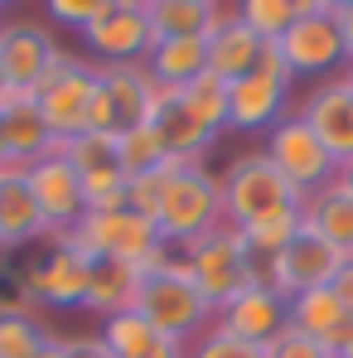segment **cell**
Returning a JSON list of instances; mask_svg holds the SVG:
<instances>
[{"mask_svg": "<svg viewBox=\"0 0 353 358\" xmlns=\"http://www.w3.org/2000/svg\"><path fill=\"white\" fill-rule=\"evenodd\" d=\"M136 310L155 324V334L179 339V344H194V339H199V334H208V329H213V320H218V310H213L208 296L194 286V276H189V266H184V257H179V252L170 257V262H160V266L141 271Z\"/></svg>", "mask_w": 353, "mask_h": 358, "instance_id": "obj_1", "label": "cell"}, {"mask_svg": "<svg viewBox=\"0 0 353 358\" xmlns=\"http://www.w3.org/2000/svg\"><path fill=\"white\" fill-rule=\"evenodd\" d=\"M155 228L170 247H189V242L208 238L213 228H223V189L218 175L199 165H184L175 160L170 184H165V199H160V213H155Z\"/></svg>", "mask_w": 353, "mask_h": 358, "instance_id": "obj_2", "label": "cell"}, {"mask_svg": "<svg viewBox=\"0 0 353 358\" xmlns=\"http://www.w3.org/2000/svg\"><path fill=\"white\" fill-rule=\"evenodd\" d=\"M68 238L78 242L92 262H126V266H160L175 257V247L160 238L155 218L145 213H131V208H112V213H87Z\"/></svg>", "mask_w": 353, "mask_h": 358, "instance_id": "obj_3", "label": "cell"}, {"mask_svg": "<svg viewBox=\"0 0 353 358\" xmlns=\"http://www.w3.org/2000/svg\"><path fill=\"white\" fill-rule=\"evenodd\" d=\"M218 189H223V223L228 228H247L266 213H286V208H300V189L281 175L261 150H247L237 155L233 165L218 175Z\"/></svg>", "mask_w": 353, "mask_h": 358, "instance_id": "obj_4", "label": "cell"}, {"mask_svg": "<svg viewBox=\"0 0 353 358\" xmlns=\"http://www.w3.org/2000/svg\"><path fill=\"white\" fill-rule=\"evenodd\" d=\"M179 257H184V266H189V276H194V286L208 296L213 310H223L228 300H237L247 286H257V281H266V271H261V262L242 247L237 238V228H213L208 238L189 242V247H179Z\"/></svg>", "mask_w": 353, "mask_h": 358, "instance_id": "obj_5", "label": "cell"}, {"mask_svg": "<svg viewBox=\"0 0 353 358\" xmlns=\"http://www.w3.org/2000/svg\"><path fill=\"white\" fill-rule=\"evenodd\" d=\"M291 87H295V73L286 68V59L276 54V44H266L261 63L228 83V131H242V136H266L271 126L291 117Z\"/></svg>", "mask_w": 353, "mask_h": 358, "instance_id": "obj_6", "label": "cell"}, {"mask_svg": "<svg viewBox=\"0 0 353 358\" xmlns=\"http://www.w3.org/2000/svg\"><path fill=\"white\" fill-rule=\"evenodd\" d=\"M276 54L286 59L295 78H319V83L339 78V68H349V54L334 24V0H300V15L276 39Z\"/></svg>", "mask_w": 353, "mask_h": 358, "instance_id": "obj_7", "label": "cell"}, {"mask_svg": "<svg viewBox=\"0 0 353 358\" xmlns=\"http://www.w3.org/2000/svg\"><path fill=\"white\" fill-rule=\"evenodd\" d=\"M155 102H160V87H155V78L145 73V63L97 68V92H92L87 131H97V136H126V131H136V126H150Z\"/></svg>", "mask_w": 353, "mask_h": 358, "instance_id": "obj_8", "label": "cell"}, {"mask_svg": "<svg viewBox=\"0 0 353 358\" xmlns=\"http://www.w3.org/2000/svg\"><path fill=\"white\" fill-rule=\"evenodd\" d=\"M92 92H97V68L63 49L59 63L49 68V78H44L39 92H34V107H39V117H44V126H49L54 141H68V136H82V131H87Z\"/></svg>", "mask_w": 353, "mask_h": 358, "instance_id": "obj_9", "label": "cell"}, {"mask_svg": "<svg viewBox=\"0 0 353 358\" xmlns=\"http://www.w3.org/2000/svg\"><path fill=\"white\" fill-rule=\"evenodd\" d=\"M261 155H266V160H271V165H276V170L300 189V199H310V194L329 189L334 175H339V160L329 155V145H324L305 121L295 117V112L281 121V126H271V131H266Z\"/></svg>", "mask_w": 353, "mask_h": 358, "instance_id": "obj_10", "label": "cell"}, {"mask_svg": "<svg viewBox=\"0 0 353 358\" xmlns=\"http://www.w3.org/2000/svg\"><path fill=\"white\" fill-rule=\"evenodd\" d=\"M63 44L54 39V29H44L39 20L29 15H15L0 24V78L10 92H24L34 97L39 83L49 78V68L59 63Z\"/></svg>", "mask_w": 353, "mask_h": 358, "instance_id": "obj_11", "label": "cell"}, {"mask_svg": "<svg viewBox=\"0 0 353 358\" xmlns=\"http://www.w3.org/2000/svg\"><path fill=\"white\" fill-rule=\"evenodd\" d=\"M82 44L92 49V59L102 68H131V63L150 59V15L145 0H107V10L82 29Z\"/></svg>", "mask_w": 353, "mask_h": 358, "instance_id": "obj_12", "label": "cell"}, {"mask_svg": "<svg viewBox=\"0 0 353 358\" xmlns=\"http://www.w3.org/2000/svg\"><path fill=\"white\" fill-rule=\"evenodd\" d=\"M44 242H49L44 262L29 266V271L20 276V286L29 291V300H44V305H54V310H73V305L82 310V300H87V276H92V257L68 238V233H49Z\"/></svg>", "mask_w": 353, "mask_h": 358, "instance_id": "obj_13", "label": "cell"}, {"mask_svg": "<svg viewBox=\"0 0 353 358\" xmlns=\"http://www.w3.org/2000/svg\"><path fill=\"white\" fill-rule=\"evenodd\" d=\"M349 252H339L334 242H324L319 233H310L300 223V233L286 242V252L276 262H266V286H276L281 296H305V291H319V286H334V276L344 271Z\"/></svg>", "mask_w": 353, "mask_h": 358, "instance_id": "obj_14", "label": "cell"}, {"mask_svg": "<svg viewBox=\"0 0 353 358\" xmlns=\"http://www.w3.org/2000/svg\"><path fill=\"white\" fill-rule=\"evenodd\" d=\"M295 117L305 121L324 145H329V155L344 165L353 160V83L339 73V78H324V83H315L305 97H300V107H295Z\"/></svg>", "mask_w": 353, "mask_h": 358, "instance_id": "obj_15", "label": "cell"}, {"mask_svg": "<svg viewBox=\"0 0 353 358\" xmlns=\"http://www.w3.org/2000/svg\"><path fill=\"white\" fill-rule=\"evenodd\" d=\"M29 189H34V203H39L49 233H73V228L87 218L82 179H78V170H73L63 155L34 160V165H29Z\"/></svg>", "mask_w": 353, "mask_h": 358, "instance_id": "obj_16", "label": "cell"}, {"mask_svg": "<svg viewBox=\"0 0 353 358\" xmlns=\"http://www.w3.org/2000/svg\"><path fill=\"white\" fill-rule=\"evenodd\" d=\"M213 324L228 329L233 339H247V344H261V349H266V344L291 324V300L281 296L276 286L257 281V286H247L237 300H228Z\"/></svg>", "mask_w": 353, "mask_h": 358, "instance_id": "obj_17", "label": "cell"}, {"mask_svg": "<svg viewBox=\"0 0 353 358\" xmlns=\"http://www.w3.org/2000/svg\"><path fill=\"white\" fill-rule=\"evenodd\" d=\"M261 54H266V39L257 29H247V20L237 15V5H228L223 20H218V29L208 34V73L223 78V83H237V78H247L261 63Z\"/></svg>", "mask_w": 353, "mask_h": 358, "instance_id": "obj_18", "label": "cell"}, {"mask_svg": "<svg viewBox=\"0 0 353 358\" xmlns=\"http://www.w3.org/2000/svg\"><path fill=\"white\" fill-rule=\"evenodd\" d=\"M0 238H5V247H24V242L49 238V223H44V213L34 203L24 165H5L0 170Z\"/></svg>", "mask_w": 353, "mask_h": 358, "instance_id": "obj_19", "label": "cell"}, {"mask_svg": "<svg viewBox=\"0 0 353 358\" xmlns=\"http://www.w3.org/2000/svg\"><path fill=\"white\" fill-rule=\"evenodd\" d=\"M0 136H5L10 165H24V170H29L34 160L54 155V136H49V126L39 117L34 97H24V92H15V97L0 107Z\"/></svg>", "mask_w": 353, "mask_h": 358, "instance_id": "obj_20", "label": "cell"}, {"mask_svg": "<svg viewBox=\"0 0 353 358\" xmlns=\"http://www.w3.org/2000/svg\"><path fill=\"white\" fill-rule=\"evenodd\" d=\"M223 10L228 5H213V0H145L155 39H208Z\"/></svg>", "mask_w": 353, "mask_h": 358, "instance_id": "obj_21", "label": "cell"}, {"mask_svg": "<svg viewBox=\"0 0 353 358\" xmlns=\"http://www.w3.org/2000/svg\"><path fill=\"white\" fill-rule=\"evenodd\" d=\"M353 324V310L334 296V286H319V291H305L291 296V329H300L305 339H319V344H339L344 329Z\"/></svg>", "mask_w": 353, "mask_h": 358, "instance_id": "obj_22", "label": "cell"}, {"mask_svg": "<svg viewBox=\"0 0 353 358\" xmlns=\"http://www.w3.org/2000/svg\"><path fill=\"white\" fill-rule=\"evenodd\" d=\"M150 126H155V136H160L165 155H170V160H184V165H199V160H203V150L213 145V136H208L199 121L184 112V102H179L175 92H160Z\"/></svg>", "mask_w": 353, "mask_h": 358, "instance_id": "obj_23", "label": "cell"}, {"mask_svg": "<svg viewBox=\"0 0 353 358\" xmlns=\"http://www.w3.org/2000/svg\"><path fill=\"white\" fill-rule=\"evenodd\" d=\"M145 73L155 78L160 92H179L199 73H208V39H155Z\"/></svg>", "mask_w": 353, "mask_h": 358, "instance_id": "obj_24", "label": "cell"}, {"mask_svg": "<svg viewBox=\"0 0 353 358\" xmlns=\"http://www.w3.org/2000/svg\"><path fill=\"white\" fill-rule=\"evenodd\" d=\"M300 223H305L310 233H319L324 242H334L339 252L353 257V194H344L339 184L310 194V199L300 203Z\"/></svg>", "mask_w": 353, "mask_h": 358, "instance_id": "obj_25", "label": "cell"}, {"mask_svg": "<svg viewBox=\"0 0 353 358\" xmlns=\"http://www.w3.org/2000/svg\"><path fill=\"white\" fill-rule=\"evenodd\" d=\"M136 291H141V266H126V262H92L82 310L112 320V315H121V310H136Z\"/></svg>", "mask_w": 353, "mask_h": 358, "instance_id": "obj_26", "label": "cell"}, {"mask_svg": "<svg viewBox=\"0 0 353 358\" xmlns=\"http://www.w3.org/2000/svg\"><path fill=\"white\" fill-rule=\"evenodd\" d=\"M179 102H184V112L199 121L213 141L228 131V83L223 78H213V73H199L194 83H184L175 92Z\"/></svg>", "mask_w": 353, "mask_h": 358, "instance_id": "obj_27", "label": "cell"}, {"mask_svg": "<svg viewBox=\"0 0 353 358\" xmlns=\"http://www.w3.org/2000/svg\"><path fill=\"white\" fill-rule=\"evenodd\" d=\"M300 233V208H286V213H266V218H257V223H247V228H237V238L242 247L261 262V271H266V262H276L281 252H286V242Z\"/></svg>", "mask_w": 353, "mask_h": 358, "instance_id": "obj_28", "label": "cell"}, {"mask_svg": "<svg viewBox=\"0 0 353 358\" xmlns=\"http://www.w3.org/2000/svg\"><path fill=\"white\" fill-rule=\"evenodd\" d=\"M155 324L141 310H121L112 320H102V344L112 349V358H145L155 349Z\"/></svg>", "mask_w": 353, "mask_h": 358, "instance_id": "obj_29", "label": "cell"}, {"mask_svg": "<svg viewBox=\"0 0 353 358\" xmlns=\"http://www.w3.org/2000/svg\"><path fill=\"white\" fill-rule=\"evenodd\" d=\"M54 155H63L78 179L102 175V170H117V136H97V131H82V136H68L54 141Z\"/></svg>", "mask_w": 353, "mask_h": 358, "instance_id": "obj_30", "label": "cell"}, {"mask_svg": "<svg viewBox=\"0 0 353 358\" xmlns=\"http://www.w3.org/2000/svg\"><path fill=\"white\" fill-rule=\"evenodd\" d=\"M59 334L34 315H0V358H39Z\"/></svg>", "mask_w": 353, "mask_h": 358, "instance_id": "obj_31", "label": "cell"}, {"mask_svg": "<svg viewBox=\"0 0 353 358\" xmlns=\"http://www.w3.org/2000/svg\"><path fill=\"white\" fill-rule=\"evenodd\" d=\"M117 165L131 175H145V170H160V165H170V155H165V145H160V136H155V126H136V131H126L117 136Z\"/></svg>", "mask_w": 353, "mask_h": 358, "instance_id": "obj_32", "label": "cell"}, {"mask_svg": "<svg viewBox=\"0 0 353 358\" xmlns=\"http://www.w3.org/2000/svg\"><path fill=\"white\" fill-rule=\"evenodd\" d=\"M237 15L247 20V29H257L266 44H276L300 15V0H242Z\"/></svg>", "mask_w": 353, "mask_h": 358, "instance_id": "obj_33", "label": "cell"}, {"mask_svg": "<svg viewBox=\"0 0 353 358\" xmlns=\"http://www.w3.org/2000/svg\"><path fill=\"white\" fill-rule=\"evenodd\" d=\"M170 170H175V160L160 165V170H145V175L126 179V208L155 218V213H160V199H165V184H170Z\"/></svg>", "mask_w": 353, "mask_h": 358, "instance_id": "obj_34", "label": "cell"}, {"mask_svg": "<svg viewBox=\"0 0 353 358\" xmlns=\"http://www.w3.org/2000/svg\"><path fill=\"white\" fill-rule=\"evenodd\" d=\"M189 358H266L261 344H247V339H233L228 329H208V334H199L194 344H189Z\"/></svg>", "mask_w": 353, "mask_h": 358, "instance_id": "obj_35", "label": "cell"}, {"mask_svg": "<svg viewBox=\"0 0 353 358\" xmlns=\"http://www.w3.org/2000/svg\"><path fill=\"white\" fill-rule=\"evenodd\" d=\"M266 358H334V349L329 344H319V339H305L300 329H281L271 344H266Z\"/></svg>", "mask_w": 353, "mask_h": 358, "instance_id": "obj_36", "label": "cell"}, {"mask_svg": "<svg viewBox=\"0 0 353 358\" xmlns=\"http://www.w3.org/2000/svg\"><path fill=\"white\" fill-rule=\"evenodd\" d=\"M107 10V0H49V20L54 24H68V29H87L97 15Z\"/></svg>", "mask_w": 353, "mask_h": 358, "instance_id": "obj_37", "label": "cell"}, {"mask_svg": "<svg viewBox=\"0 0 353 358\" xmlns=\"http://www.w3.org/2000/svg\"><path fill=\"white\" fill-rule=\"evenodd\" d=\"M59 349H63V358H112L102 334H68V339H59Z\"/></svg>", "mask_w": 353, "mask_h": 358, "instance_id": "obj_38", "label": "cell"}, {"mask_svg": "<svg viewBox=\"0 0 353 358\" xmlns=\"http://www.w3.org/2000/svg\"><path fill=\"white\" fill-rule=\"evenodd\" d=\"M334 24H339V34H344V54L353 63V0H334Z\"/></svg>", "mask_w": 353, "mask_h": 358, "instance_id": "obj_39", "label": "cell"}, {"mask_svg": "<svg viewBox=\"0 0 353 358\" xmlns=\"http://www.w3.org/2000/svg\"><path fill=\"white\" fill-rule=\"evenodd\" d=\"M145 358H189V344H179V339H165V334H160L155 349H150Z\"/></svg>", "mask_w": 353, "mask_h": 358, "instance_id": "obj_40", "label": "cell"}, {"mask_svg": "<svg viewBox=\"0 0 353 358\" xmlns=\"http://www.w3.org/2000/svg\"><path fill=\"white\" fill-rule=\"evenodd\" d=\"M334 296H339V300H344V305L353 310V257L344 262V271L334 276Z\"/></svg>", "mask_w": 353, "mask_h": 358, "instance_id": "obj_41", "label": "cell"}, {"mask_svg": "<svg viewBox=\"0 0 353 358\" xmlns=\"http://www.w3.org/2000/svg\"><path fill=\"white\" fill-rule=\"evenodd\" d=\"M334 184H339L344 194H353V160H344V165H339V175H334Z\"/></svg>", "mask_w": 353, "mask_h": 358, "instance_id": "obj_42", "label": "cell"}, {"mask_svg": "<svg viewBox=\"0 0 353 358\" xmlns=\"http://www.w3.org/2000/svg\"><path fill=\"white\" fill-rule=\"evenodd\" d=\"M334 358H353V324L344 329V339L334 344Z\"/></svg>", "mask_w": 353, "mask_h": 358, "instance_id": "obj_43", "label": "cell"}, {"mask_svg": "<svg viewBox=\"0 0 353 358\" xmlns=\"http://www.w3.org/2000/svg\"><path fill=\"white\" fill-rule=\"evenodd\" d=\"M10 97H15V92H10V87H5V78H0V107H5Z\"/></svg>", "mask_w": 353, "mask_h": 358, "instance_id": "obj_44", "label": "cell"}, {"mask_svg": "<svg viewBox=\"0 0 353 358\" xmlns=\"http://www.w3.org/2000/svg\"><path fill=\"white\" fill-rule=\"evenodd\" d=\"M5 165H10V155H5V136H0V170H5Z\"/></svg>", "mask_w": 353, "mask_h": 358, "instance_id": "obj_45", "label": "cell"}, {"mask_svg": "<svg viewBox=\"0 0 353 358\" xmlns=\"http://www.w3.org/2000/svg\"><path fill=\"white\" fill-rule=\"evenodd\" d=\"M344 78H349V83H353V63H349V68H344Z\"/></svg>", "mask_w": 353, "mask_h": 358, "instance_id": "obj_46", "label": "cell"}, {"mask_svg": "<svg viewBox=\"0 0 353 358\" xmlns=\"http://www.w3.org/2000/svg\"><path fill=\"white\" fill-rule=\"evenodd\" d=\"M0 252H5V238H0Z\"/></svg>", "mask_w": 353, "mask_h": 358, "instance_id": "obj_47", "label": "cell"}, {"mask_svg": "<svg viewBox=\"0 0 353 358\" xmlns=\"http://www.w3.org/2000/svg\"><path fill=\"white\" fill-rule=\"evenodd\" d=\"M0 24H5V20H0Z\"/></svg>", "mask_w": 353, "mask_h": 358, "instance_id": "obj_48", "label": "cell"}]
</instances>
